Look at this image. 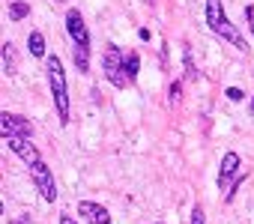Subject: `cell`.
<instances>
[{
  "instance_id": "ac0fdd59",
  "label": "cell",
  "mask_w": 254,
  "mask_h": 224,
  "mask_svg": "<svg viewBox=\"0 0 254 224\" xmlns=\"http://www.w3.org/2000/svg\"><path fill=\"white\" fill-rule=\"evenodd\" d=\"M180 90H183V84H180V81H174V84H171V90H168L171 105H174V102H180Z\"/></svg>"
},
{
  "instance_id": "cb8c5ba5",
  "label": "cell",
  "mask_w": 254,
  "mask_h": 224,
  "mask_svg": "<svg viewBox=\"0 0 254 224\" xmlns=\"http://www.w3.org/2000/svg\"><path fill=\"white\" fill-rule=\"evenodd\" d=\"M150 3H153V0H150Z\"/></svg>"
},
{
  "instance_id": "30bf717a",
  "label": "cell",
  "mask_w": 254,
  "mask_h": 224,
  "mask_svg": "<svg viewBox=\"0 0 254 224\" xmlns=\"http://www.w3.org/2000/svg\"><path fill=\"white\" fill-rule=\"evenodd\" d=\"M0 57H3V72H6V75H15V72H18V54H15V45H12V42H3Z\"/></svg>"
},
{
  "instance_id": "4fadbf2b",
  "label": "cell",
  "mask_w": 254,
  "mask_h": 224,
  "mask_svg": "<svg viewBox=\"0 0 254 224\" xmlns=\"http://www.w3.org/2000/svg\"><path fill=\"white\" fill-rule=\"evenodd\" d=\"M30 15V3H24V0H12L9 3V21H21Z\"/></svg>"
},
{
  "instance_id": "5b68a950",
  "label": "cell",
  "mask_w": 254,
  "mask_h": 224,
  "mask_svg": "<svg viewBox=\"0 0 254 224\" xmlns=\"http://www.w3.org/2000/svg\"><path fill=\"white\" fill-rule=\"evenodd\" d=\"M0 129H3V138H27L33 141V123L21 114H12V111H3L0 114Z\"/></svg>"
},
{
  "instance_id": "3957f363",
  "label": "cell",
  "mask_w": 254,
  "mask_h": 224,
  "mask_svg": "<svg viewBox=\"0 0 254 224\" xmlns=\"http://www.w3.org/2000/svg\"><path fill=\"white\" fill-rule=\"evenodd\" d=\"M126 57L129 54H123V48H117V45H108L102 54V72L117 90H123L129 84V78H126Z\"/></svg>"
},
{
  "instance_id": "9a60e30c",
  "label": "cell",
  "mask_w": 254,
  "mask_h": 224,
  "mask_svg": "<svg viewBox=\"0 0 254 224\" xmlns=\"http://www.w3.org/2000/svg\"><path fill=\"white\" fill-rule=\"evenodd\" d=\"M245 179H248V170H242V173L233 179V185H230V188H227V194H224V203H233V197H236V191L245 185Z\"/></svg>"
},
{
  "instance_id": "603a6c76",
  "label": "cell",
  "mask_w": 254,
  "mask_h": 224,
  "mask_svg": "<svg viewBox=\"0 0 254 224\" xmlns=\"http://www.w3.org/2000/svg\"><path fill=\"white\" fill-rule=\"evenodd\" d=\"M248 114H251V117H254V99H251V105H248Z\"/></svg>"
},
{
  "instance_id": "e0dca14e",
  "label": "cell",
  "mask_w": 254,
  "mask_h": 224,
  "mask_svg": "<svg viewBox=\"0 0 254 224\" xmlns=\"http://www.w3.org/2000/svg\"><path fill=\"white\" fill-rule=\"evenodd\" d=\"M224 96H227L230 102H242V99H245V93H242L239 87H227V90H224Z\"/></svg>"
},
{
  "instance_id": "8fae6325",
  "label": "cell",
  "mask_w": 254,
  "mask_h": 224,
  "mask_svg": "<svg viewBox=\"0 0 254 224\" xmlns=\"http://www.w3.org/2000/svg\"><path fill=\"white\" fill-rule=\"evenodd\" d=\"M27 48H30L33 57H45V36H42L39 30H30V36H27Z\"/></svg>"
},
{
  "instance_id": "6da1fadb",
  "label": "cell",
  "mask_w": 254,
  "mask_h": 224,
  "mask_svg": "<svg viewBox=\"0 0 254 224\" xmlns=\"http://www.w3.org/2000/svg\"><path fill=\"white\" fill-rule=\"evenodd\" d=\"M45 75H48V87H51L54 108H57V120H60V126H66L69 123V84H66L63 60L57 54L45 57Z\"/></svg>"
},
{
  "instance_id": "d6986e66",
  "label": "cell",
  "mask_w": 254,
  "mask_h": 224,
  "mask_svg": "<svg viewBox=\"0 0 254 224\" xmlns=\"http://www.w3.org/2000/svg\"><path fill=\"white\" fill-rule=\"evenodd\" d=\"M189 224H206V218H203V206H194L191 209V221Z\"/></svg>"
},
{
  "instance_id": "5bb4252c",
  "label": "cell",
  "mask_w": 254,
  "mask_h": 224,
  "mask_svg": "<svg viewBox=\"0 0 254 224\" xmlns=\"http://www.w3.org/2000/svg\"><path fill=\"white\" fill-rule=\"evenodd\" d=\"M138 69H141V57L138 54H129V57H126V78H129V84H135Z\"/></svg>"
},
{
  "instance_id": "7c38bea8",
  "label": "cell",
  "mask_w": 254,
  "mask_h": 224,
  "mask_svg": "<svg viewBox=\"0 0 254 224\" xmlns=\"http://www.w3.org/2000/svg\"><path fill=\"white\" fill-rule=\"evenodd\" d=\"M72 57H75V66H78V72H90V48H72Z\"/></svg>"
},
{
  "instance_id": "ffe728a7",
  "label": "cell",
  "mask_w": 254,
  "mask_h": 224,
  "mask_svg": "<svg viewBox=\"0 0 254 224\" xmlns=\"http://www.w3.org/2000/svg\"><path fill=\"white\" fill-rule=\"evenodd\" d=\"M245 21L251 27V36H254V6H245Z\"/></svg>"
},
{
  "instance_id": "277c9868",
  "label": "cell",
  "mask_w": 254,
  "mask_h": 224,
  "mask_svg": "<svg viewBox=\"0 0 254 224\" xmlns=\"http://www.w3.org/2000/svg\"><path fill=\"white\" fill-rule=\"evenodd\" d=\"M30 179H33V185H36V191L42 194L45 203L57 200V182H54V173H51V168L45 162H39V165L30 168Z\"/></svg>"
},
{
  "instance_id": "2e32d148",
  "label": "cell",
  "mask_w": 254,
  "mask_h": 224,
  "mask_svg": "<svg viewBox=\"0 0 254 224\" xmlns=\"http://www.w3.org/2000/svg\"><path fill=\"white\" fill-rule=\"evenodd\" d=\"M183 60H186V78L194 81V78H197V69H194V63H191V51H189V48L183 51Z\"/></svg>"
},
{
  "instance_id": "9c48e42d",
  "label": "cell",
  "mask_w": 254,
  "mask_h": 224,
  "mask_svg": "<svg viewBox=\"0 0 254 224\" xmlns=\"http://www.w3.org/2000/svg\"><path fill=\"white\" fill-rule=\"evenodd\" d=\"M78 212L87 218V224H111V212H108L102 203H93V200H81V203H78Z\"/></svg>"
},
{
  "instance_id": "52a82bcc",
  "label": "cell",
  "mask_w": 254,
  "mask_h": 224,
  "mask_svg": "<svg viewBox=\"0 0 254 224\" xmlns=\"http://www.w3.org/2000/svg\"><path fill=\"white\" fill-rule=\"evenodd\" d=\"M6 144H9V150L27 165V168H33V165H39L42 162V156H39V150H36V144L33 141H27V138H3Z\"/></svg>"
},
{
  "instance_id": "7402d4cb",
  "label": "cell",
  "mask_w": 254,
  "mask_h": 224,
  "mask_svg": "<svg viewBox=\"0 0 254 224\" xmlns=\"http://www.w3.org/2000/svg\"><path fill=\"white\" fill-rule=\"evenodd\" d=\"M9 224H33V221H30V215H21V218H15V221H9Z\"/></svg>"
},
{
  "instance_id": "ba28073f",
  "label": "cell",
  "mask_w": 254,
  "mask_h": 224,
  "mask_svg": "<svg viewBox=\"0 0 254 224\" xmlns=\"http://www.w3.org/2000/svg\"><path fill=\"white\" fill-rule=\"evenodd\" d=\"M239 168H242L239 156H236V153H224L221 168H218V188H221V191H227V185H233V179L242 173Z\"/></svg>"
},
{
  "instance_id": "8992f818",
  "label": "cell",
  "mask_w": 254,
  "mask_h": 224,
  "mask_svg": "<svg viewBox=\"0 0 254 224\" xmlns=\"http://www.w3.org/2000/svg\"><path fill=\"white\" fill-rule=\"evenodd\" d=\"M66 33H69V39H72L78 48H90V30H87L84 15H81L78 9H69V12H66Z\"/></svg>"
},
{
  "instance_id": "44dd1931",
  "label": "cell",
  "mask_w": 254,
  "mask_h": 224,
  "mask_svg": "<svg viewBox=\"0 0 254 224\" xmlns=\"http://www.w3.org/2000/svg\"><path fill=\"white\" fill-rule=\"evenodd\" d=\"M60 224H78V218H72V215L63 212V215H60Z\"/></svg>"
},
{
  "instance_id": "7a4b0ae2",
  "label": "cell",
  "mask_w": 254,
  "mask_h": 224,
  "mask_svg": "<svg viewBox=\"0 0 254 224\" xmlns=\"http://www.w3.org/2000/svg\"><path fill=\"white\" fill-rule=\"evenodd\" d=\"M206 24H209V30H212L215 36H221V39L230 42L233 48H248L245 39H242V33L236 30V24H230L227 12H224V6H221V0H206Z\"/></svg>"
}]
</instances>
